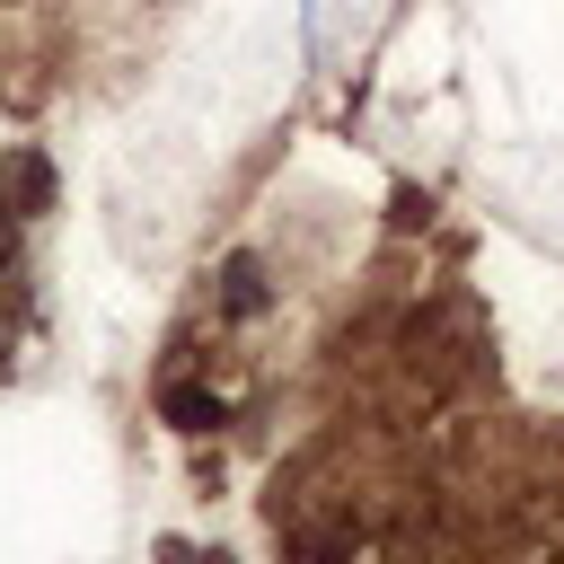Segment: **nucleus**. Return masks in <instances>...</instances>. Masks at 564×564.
Instances as JSON below:
<instances>
[{
    "mask_svg": "<svg viewBox=\"0 0 564 564\" xmlns=\"http://www.w3.org/2000/svg\"><path fill=\"white\" fill-rule=\"evenodd\" d=\"M194 564H229V555H194Z\"/></svg>",
    "mask_w": 564,
    "mask_h": 564,
    "instance_id": "nucleus-5",
    "label": "nucleus"
},
{
    "mask_svg": "<svg viewBox=\"0 0 564 564\" xmlns=\"http://www.w3.org/2000/svg\"><path fill=\"white\" fill-rule=\"evenodd\" d=\"M220 308H229V317L264 308V264H256V256H229V264H220Z\"/></svg>",
    "mask_w": 564,
    "mask_h": 564,
    "instance_id": "nucleus-3",
    "label": "nucleus"
},
{
    "mask_svg": "<svg viewBox=\"0 0 564 564\" xmlns=\"http://www.w3.org/2000/svg\"><path fill=\"white\" fill-rule=\"evenodd\" d=\"M0 203H9V220H35L53 203V167L35 150H0Z\"/></svg>",
    "mask_w": 564,
    "mask_h": 564,
    "instance_id": "nucleus-1",
    "label": "nucleus"
},
{
    "mask_svg": "<svg viewBox=\"0 0 564 564\" xmlns=\"http://www.w3.org/2000/svg\"><path fill=\"white\" fill-rule=\"evenodd\" d=\"M159 414H167L176 432H212V423H220V397H203V388L167 379V388H159Z\"/></svg>",
    "mask_w": 564,
    "mask_h": 564,
    "instance_id": "nucleus-2",
    "label": "nucleus"
},
{
    "mask_svg": "<svg viewBox=\"0 0 564 564\" xmlns=\"http://www.w3.org/2000/svg\"><path fill=\"white\" fill-rule=\"evenodd\" d=\"M0 264H9V203H0Z\"/></svg>",
    "mask_w": 564,
    "mask_h": 564,
    "instance_id": "nucleus-4",
    "label": "nucleus"
}]
</instances>
